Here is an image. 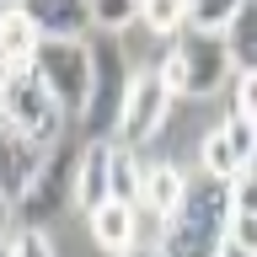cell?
<instances>
[{
  "label": "cell",
  "mask_w": 257,
  "mask_h": 257,
  "mask_svg": "<svg viewBox=\"0 0 257 257\" xmlns=\"http://www.w3.org/2000/svg\"><path fill=\"white\" fill-rule=\"evenodd\" d=\"M230 220H236V182H225L214 172L188 177V198L161 220V257H220L230 241Z\"/></svg>",
  "instance_id": "6da1fadb"
},
{
  "label": "cell",
  "mask_w": 257,
  "mask_h": 257,
  "mask_svg": "<svg viewBox=\"0 0 257 257\" xmlns=\"http://www.w3.org/2000/svg\"><path fill=\"white\" fill-rule=\"evenodd\" d=\"M161 75H166V86H172V91H188V96H209V91H220L225 80L236 75L225 32L182 27V32L172 38V54H166V64H161Z\"/></svg>",
  "instance_id": "7a4b0ae2"
},
{
  "label": "cell",
  "mask_w": 257,
  "mask_h": 257,
  "mask_svg": "<svg viewBox=\"0 0 257 257\" xmlns=\"http://www.w3.org/2000/svg\"><path fill=\"white\" fill-rule=\"evenodd\" d=\"M0 107H6V123L32 134V140H43L48 150L59 145V128H64V107L59 96L43 86L38 70H6V86H0Z\"/></svg>",
  "instance_id": "3957f363"
},
{
  "label": "cell",
  "mask_w": 257,
  "mask_h": 257,
  "mask_svg": "<svg viewBox=\"0 0 257 257\" xmlns=\"http://www.w3.org/2000/svg\"><path fill=\"white\" fill-rule=\"evenodd\" d=\"M91 64H96V80H91V102H86V112H80L86 145L107 140V134L123 128V107H128V91H134V75H128L118 43H91Z\"/></svg>",
  "instance_id": "277c9868"
},
{
  "label": "cell",
  "mask_w": 257,
  "mask_h": 257,
  "mask_svg": "<svg viewBox=\"0 0 257 257\" xmlns=\"http://www.w3.org/2000/svg\"><path fill=\"white\" fill-rule=\"evenodd\" d=\"M32 70L43 75L48 91L59 96L64 112H86V102H91V80H96L91 43H80V38H43Z\"/></svg>",
  "instance_id": "5b68a950"
},
{
  "label": "cell",
  "mask_w": 257,
  "mask_h": 257,
  "mask_svg": "<svg viewBox=\"0 0 257 257\" xmlns=\"http://www.w3.org/2000/svg\"><path fill=\"white\" fill-rule=\"evenodd\" d=\"M75 177H80V150H75V145H54L43 177H38L32 193L16 204V220H22V225H43L48 214H59L64 198H75Z\"/></svg>",
  "instance_id": "8992f818"
},
{
  "label": "cell",
  "mask_w": 257,
  "mask_h": 257,
  "mask_svg": "<svg viewBox=\"0 0 257 257\" xmlns=\"http://www.w3.org/2000/svg\"><path fill=\"white\" fill-rule=\"evenodd\" d=\"M166 107H172V86H166V75H161V70H140V75H134V91H128V107H123V128H118L128 150L161 128Z\"/></svg>",
  "instance_id": "52a82bcc"
},
{
  "label": "cell",
  "mask_w": 257,
  "mask_h": 257,
  "mask_svg": "<svg viewBox=\"0 0 257 257\" xmlns=\"http://www.w3.org/2000/svg\"><path fill=\"white\" fill-rule=\"evenodd\" d=\"M48 156H54V150H48L43 140H32V134H22V128L6 123V198H11V209L32 193V182L43 177Z\"/></svg>",
  "instance_id": "ba28073f"
},
{
  "label": "cell",
  "mask_w": 257,
  "mask_h": 257,
  "mask_svg": "<svg viewBox=\"0 0 257 257\" xmlns=\"http://www.w3.org/2000/svg\"><path fill=\"white\" fill-rule=\"evenodd\" d=\"M140 204H118V198H107L102 209H91L86 214V225H91V241L102 246V252H134V241H140Z\"/></svg>",
  "instance_id": "9c48e42d"
},
{
  "label": "cell",
  "mask_w": 257,
  "mask_h": 257,
  "mask_svg": "<svg viewBox=\"0 0 257 257\" xmlns=\"http://www.w3.org/2000/svg\"><path fill=\"white\" fill-rule=\"evenodd\" d=\"M38 22L43 38H80L91 27V0H11Z\"/></svg>",
  "instance_id": "30bf717a"
},
{
  "label": "cell",
  "mask_w": 257,
  "mask_h": 257,
  "mask_svg": "<svg viewBox=\"0 0 257 257\" xmlns=\"http://www.w3.org/2000/svg\"><path fill=\"white\" fill-rule=\"evenodd\" d=\"M75 198H80V209H86V214H91V209H102V204L112 198V145H107V140H91L86 150H80Z\"/></svg>",
  "instance_id": "8fae6325"
},
{
  "label": "cell",
  "mask_w": 257,
  "mask_h": 257,
  "mask_svg": "<svg viewBox=\"0 0 257 257\" xmlns=\"http://www.w3.org/2000/svg\"><path fill=\"white\" fill-rule=\"evenodd\" d=\"M38 48H43V32L32 22L22 6H6L0 16V54H6V70H27L38 59Z\"/></svg>",
  "instance_id": "7c38bea8"
},
{
  "label": "cell",
  "mask_w": 257,
  "mask_h": 257,
  "mask_svg": "<svg viewBox=\"0 0 257 257\" xmlns=\"http://www.w3.org/2000/svg\"><path fill=\"white\" fill-rule=\"evenodd\" d=\"M182 198H188V172H177L172 161L145 166V198H140V204L150 209V214H161V220H166V214H172Z\"/></svg>",
  "instance_id": "4fadbf2b"
},
{
  "label": "cell",
  "mask_w": 257,
  "mask_h": 257,
  "mask_svg": "<svg viewBox=\"0 0 257 257\" xmlns=\"http://www.w3.org/2000/svg\"><path fill=\"white\" fill-rule=\"evenodd\" d=\"M225 43H230L236 75H257V0H246L236 11V22L225 27Z\"/></svg>",
  "instance_id": "5bb4252c"
},
{
  "label": "cell",
  "mask_w": 257,
  "mask_h": 257,
  "mask_svg": "<svg viewBox=\"0 0 257 257\" xmlns=\"http://www.w3.org/2000/svg\"><path fill=\"white\" fill-rule=\"evenodd\" d=\"M112 198L118 204H140L145 198V166L134 161L128 145H112Z\"/></svg>",
  "instance_id": "9a60e30c"
},
{
  "label": "cell",
  "mask_w": 257,
  "mask_h": 257,
  "mask_svg": "<svg viewBox=\"0 0 257 257\" xmlns=\"http://www.w3.org/2000/svg\"><path fill=\"white\" fill-rule=\"evenodd\" d=\"M198 156H204V172L225 177V182H236V177H241V156H236V145H230L225 128H209L204 145H198Z\"/></svg>",
  "instance_id": "2e32d148"
},
{
  "label": "cell",
  "mask_w": 257,
  "mask_h": 257,
  "mask_svg": "<svg viewBox=\"0 0 257 257\" xmlns=\"http://www.w3.org/2000/svg\"><path fill=\"white\" fill-rule=\"evenodd\" d=\"M140 22L150 32H161V38H177V32L188 27V0H145Z\"/></svg>",
  "instance_id": "e0dca14e"
},
{
  "label": "cell",
  "mask_w": 257,
  "mask_h": 257,
  "mask_svg": "<svg viewBox=\"0 0 257 257\" xmlns=\"http://www.w3.org/2000/svg\"><path fill=\"white\" fill-rule=\"evenodd\" d=\"M241 6H246V0H188V27H198V32H225L230 22H236Z\"/></svg>",
  "instance_id": "ac0fdd59"
},
{
  "label": "cell",
  "mask_w": 257,
  "mask_h": 257,
  "mask_svg": "<svg viewBox=\"0 0 257 257\" xmlns=\"http://www.w3.org/2000/svg\"><path fill=\"white\" fill-rule=\"evenodd\" d=\"M140 6H145V0H91V27L123 32L128 22H140Z\"/></svg>",
  "instance_id": "d6986e66"
},
{
  "label": "cell",
  "mask_w": 257,
  "mask_h": 257,
  "mask_svg": "<svg viewBox=\"0 0 257 257\" xmlns=\"http://www.w3.org/2000/svg\"><path fill=\"white\" fill-rule=\"evenodd\" d=\"M6 257H54V241L43 236V225H16L6 241Z\"/></svg>",
  "instance_id": "ffe728a7"
},
{
  "label": "cell",
  "mask_w": 257,
  "mask_h": 257,
  "mask_svg": "<svg viewBox=\"0 0 257 257\" xmlns=\"http://www.w3.org/2000/svg\"><path fill=\"white\" fill-rule=\"evenodd\" d=\"M236 209L241 214H257V156L241 166V177H236Z\"/></svg>",
  "instance_id": "44dd1931"
},
{
  "label": "cell",
  "mask_w": 257,
  "mask_h": 257,
  "mask_svg": "<svg viewBox=\"0 0 257 257\" xmlns=\"http://www.w3.org/2000/svg\"><path fill=\"white\" fill-rule=\"evenodd\" d=\"M236 112L257 123V75H236Z\"/></svg>",
  "instance_id": "7402d4cb"
},
{
  "label": "cell",
  "mask_w": 257,
  "mask_h": 257,
  "mask_svg": "<svg viewBox=\"0 0 257 257\" xmlns=\"http://www.w3.org/2000/svg\"><path fill=\"white\" fill-rule=\"evenodd\" d=\"M230 241L246 246V252H257V214H241V209H236V220H230Z\"/></svg>",
  "instance_id": "603a6c76"
},
{
  "label": "cell",
  "mask_w": 257,
  "mask_h": 257,
  "mask_svg": "<svg viewBox=\"0 0 257 257\" xmlns=\"http://www.w3.org/2000/svg\"><path fill=\"white\" fill-rule=\"evenodd\" d=\"M220 257H257V252H246V246H236V241H225V246H220Z\"/></svg>",
  "instance_id": "cb8c5ba5"
},
{
  "label": "cell",
  "mask_w": 257,
  "mask_h": 257,
  "mask_svg": "<svg viewBox=\"0 0 257 257\" xmlns=\"http://www.w3.org/2000/svg\"><path fill=\"white\" fill-rule=\"evenodd\" d=\"M123 257H161L156 246H134V252H123Z\"/></svg>",
  "instance_id": "d4e9b609"
}]
</instances>
